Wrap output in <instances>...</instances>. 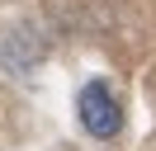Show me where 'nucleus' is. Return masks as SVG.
I'll return each instance as SVG.
<instances>
[{
	"instance_id": "nucleus-1",
	"label": "nucleus",
	"mask_w": 156,
	"mask_h": 151,
	"mask_svg": "<svg viewBox=\"0 0 156 151\" xmlns=\"http://www.w3.org/2000/svg\"><path fill=\"white\" fill-rule=\"evenodd\" d=\"M76 113H80V128H85L90 137H114V132L123 128V109H118L114 90H109L104 80H90L85 90H80Z\"/></svg>"
}]
</instances>
